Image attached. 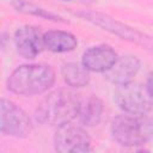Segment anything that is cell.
<instances>
[{
  "label": "cell",
  "instance_id": "12",
  "mask_svg": "<svg viewBox=\"0 0 153 153\" xmlns=\"http://www.w3.org/2000/svg\"><path fill=\"white\" fill-rule=\"evenodd\" d=\"M103 111H104V106L102 100L92 96V97H88L86 100L81 102L78 116L80 118V122L84 126L94 127L100 122Z\"/></svg>",
  "mask_w": 153,
  "mask_h": 153
},
{
  "label": "cell",
  "instance_id": "13",
  "mask_svg": "<svg viewBox=\"0 0 153 153\" xmlns=\"http://www.w3.org/2000/svg\"><path fill=\"white\" fill-rule=\"evenodd\" d=\"M61 74L65 82L71 87H84L90 82V71L82 63H66L61 68Z\"/></svg>",
  "mask_w": 153,
  "mask_h": 153
},
{
  "label": "cell",
  "instance_id": "1",
  "mask_svg": "<svg viewBox=\"0 0 153 153\" xmlns=\"http://www.w3.org/2000/svg\"><path fill=\"white\" fill-rule=\"evenodd\" d=\"M80 104L81 100L74 91L59 88L42 99L35 111V117L42 124L59 128L78 116Z\"/></svg>",
  "mask_w": 153,
  "mask_h": 153
},
{
  "label": "cell",
  "instance_id": "9",
  "mask_svg": "<svg viewBox=\"0 0 153 153\" xmlns=\"http://www.w3.org/2000/svg\"><path fill=\"white\" fill-rule=\"evenodd\" d=\"M139 69H140V61L136 56L123 55L117 57V60L111 66V68L105 72V78L110 82L118 86L133 81Z\"/></svg>",
  "mask_w": 153,
  "mask_h": 153
},
{
  "label": "cell",
  "instance_id": "6",
  "mask_svg": "<svg viewBox=\"0 0 153 153\" xmlns=\"http://www.w3.org/2000/svg\"><path fill=\"white\" fill-rule=\"evenodd\" d=\"M55 149L60 153H84L92 151L87 131L71 122L57 128L54 136Z\"/></svg>",
  "mask_w": 153,
  "mask_h": 153
},
{
  "label": "cell",
  "instance_id": "2",
  "mask_svg": "<svg viewBox=\"0 0 153 153\" xmlns=\"http://www.w3.org/2000/svg\"><path fill=\"white\" fill-rule=\"evenodd\" d=\"M55 81V72L48 65H23L7 79L11 92L20 96H36L48 91Z\"/></svg>",
  "mask_w": 153,
  "mask_h": 153
},
{
  "label": "cell",
  "instance_id": "8",
  "mask_svg": "<svg viewBox=\"0 0 153 153\" xmlns=\"http://www.w3.org/2000/svg\"><path fill=\"white\" fill-rule=\"evenodd\" d=\"M116 51L106 44H99L88 48L81 59V63L90 72L105 73L117 60Z\"/></svg>",
  "mask_w": 153,
  "mask_h": 153
},
{
  "label": "cell",
  "instance_id": "14",
  "mask_svg": "<svg viewBox=\"0 0 153 153\" xmlns=\"http://www.w3.org/2000/svg\"><path fill=\"white\" fill-rule=\"evenodd\" d=\"M13 6L17 8V11L24 12V13H29V14H35L41 18H45V19H51V20H62L59 16L35 5L31 2H27L25 0H13Z\"/></svg>",
  "mask_w": 153,
  "mask_h": 153
},
{
  "label": "cell",
  "instance_id": "11",
  "mask_svg": "<svg viewBox=\"0 0 153 153\" xmlns=\"http://www.w3.org/2000/svg\"><path fill=\"white\" fill-rule=\"evenodd\" d=\"M44 45L53 53H68L76 48V37L67 31L50 30L44 33Z\"/></svg>",
  "mask_w": 153,
  "mask_h": 153
},
{
  "label": "cell",
  "instance_id": "3",
  "mask_svg": "<svg viewBox=\"0 0 153 153\" xmlns=\"http://www.w3.org/2000/svg\"><path fill=\"white\" fill-rule=\"evenodd\" d=\"M112 137L122 146L135 147L146 143L153 137V117L147 114L118 115L111 123Z\"/></svg>",
  "mask_w": 153,
  "mask_h": 153
},
{
  "label": "cell",
  "instance_id": "5",
  "mask_svg": "<svg viewBox=\"0 0 153 153\" xmlns=\"http://www.w3.org/2000/svg\"><path fill=\"white\" fill-rule=\"evenodd\" d=\"M115 102L127 114L143 115L148 114L152 109V98L146 88L133 81L116 87Z\"/></svg>",
  "mask_w": 153,
  "mask_h": 153
},
{
  "label": "cell",
  "instance_id": "10",
  "mask_svg": "<svg viewBox=\"0 0 153 153\" xmlns=\"http://www.w3.org/2000/svg\"><path fill=\"white\" fill-rule=\"evenodd\" d=\"M82 16L87 20L93 22L94 24L100 25L104 29H106V30H109L114 33H117V35H120V36H122L127 39H131L134 42H141L146 47H148L149 43H152V41L149 38H145V36L141 35L140 32H137V31H135L130 27H127L126 25L120 24V23L115 22L114 19H110L105 16H102V14H98V13H84Z\"/></svg>",
  "mask_w": 153,
  "mask_h": 153
},
{
  "label": "cell",
  "instance_id": "15",
  "mask_svg": "<svg viewBox=\"0 0 153 153\" xmlns=\"http://www.w3.org/2000/svg\"><path fill=\"white\" fill-rule=\"evenodd\" d=\"M145 88H146L147 93L149 94V97L153 99V71L147 76V81H146V87Z\"/></svg>",
  "mask_w": 153,
  "mask_h": 153
},
{
  "label": "cell",
  "instance_id": "7",
  "mask_svg": "<svg viewBox=\"0 0 153 153\" xmlns=\"http://www.w3.org/2000/svg\"><path fill=\"white\" fill-rule=\"evenodd\" d=\"M14 44L19 55L25 59H35L45 48L44 33L36 26H20L14 33Z\"/></svg>",
  "mask_w": 153,
  "mask_h": 153
},
{
  "label": "cell",
  "instance_id": "4",
  "mask_svg": "<svg viewBox=\"0 0 153 153\" xmlns=\"http://www.w3.org/2000/svg\"><path fill=\"white\" fill-rule=\"evenodd\" d=\"M32 130V123L27 114L5 98L0 103V131L7 136L25 137Z\"/></svg>",
  "mask_w": 153,
  "mask_h": 153
}]
</instances>
